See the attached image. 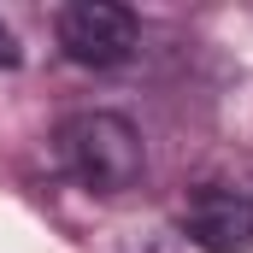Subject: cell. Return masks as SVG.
I'll use <instances>...</instances> for the list:
<instances>
[{
  "mask_svg": "<svg viewBox=\"0 0 253 253\" xmlns=\"http://www.w3.org/2000/svg\"><path fill=\"white\" fill-rule=\"evenodd\" d=\"M59 47L77 65H124L135 53V12L118 0H71L59 12Z\"/></svg>",
  "mask_w": 253,
  "mask_h": 253,
  "instance_id": "obj_2",
  "label": "cell"
},
{
  "mask_svg": "<svg viewBox=\"0 0 253 253\" xmlns=\"http://www.w3.org/2000/svg\"><path fill=\"white\" fill-rule=\"evenodd\" d=\"M59 165L94 194H124L147 171L141 129L124 112H77L59 124Z\"/></svg>",
  "mask_w": 253,
  "mask_h": 253,
  "instance_id": "obj_1",
  "label": "cell"
},
{
  "mask_svg": "<svg viewBox=\"0 0 253 253\" xmlns=\"http://www.w3.org/2000/svg\"><path fill=\"white\" fill-rule=\"evenodd\" d=\"M0 65H18V42H12V30L0 24Z\"/></svg>",
  "mask_w": 253,
  "mask_h": 253,
  "instance_id": "obj_4",
  "label": "cell"
},
{
  "mask_svg": "<svg viewBox=\"0 0 253 253\" xmlns=\"http://www.w3.org/2000/svg\"><path fill=\"white\" fill-rule=\"evenodd\" d=\"M183 236L200 253H253V194L206 183L183 200Z\"/></svg>",
  "mask_w": 253,
  "mask_h": 253,
  "instance_id": "obj_3",
  "label": "cell"
}]
</instances>
